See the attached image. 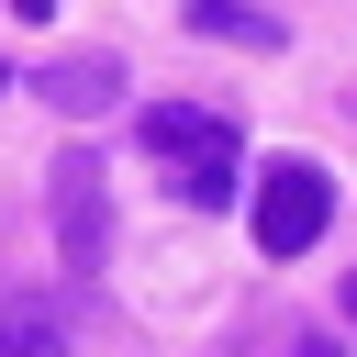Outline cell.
Returning a JSON list of instances; mask_svg holds the SVG:
<instances>
[{
  "label": "cell",
  "mask_w": 357,
  "mask_h": 357,
  "mask_svg": "<svg viewBox=\"0 0 357 357\" xmlns=\"http://www.w3.org/2000/svg\"><path fill=\"white\" fill-rule=\"evenodd\" d=\"M145 145L178 167L190 212H223V201H234V178H245V167H234V134H223L212 112H190V100H156V112H145Z\"/></svg>",
  "instance_id": "6da1fadb"
},
{
  "label": "cell",
  "mask_w": 357,
  "mask_h": 357,
  "mask_svg": "<svg viewBox=\"0 0 357 357\" xmlns=\"http://www.w3.org/2000/svg\"><path fill=\"white\" fill-rule=\"evenodd\" d=\"M324 223H335V178H324L312 156H268V190H257V245H268V257H301V245H324Z\"/></svg>",
  "instance_id": "7a4b0ae2"
},
{
  "label": "cell",
  "mask_w": 357,
  "mask_h": 357,
  "mask_svg": "<svg viewBox=\"0 0 357 357\" xmlns=\"http://www.w3.org/2000/svg\"><path fill=\"white\" fill-rule=\"evenodd\" d=\"M56 245H67V268H100V245H112V201H100L89 156H56Z\"/></svg>",
  "instance_id": "3957f363"
},
{
  "label": "cell",
  "mask_w": 357,
  "mask_h": 357,
  "mask_svg": "<svg viewBox=\"0 0 357 357\" xmlns=\"http://www.w3.org/2000/svg\"><path fill=\"white\" fill-rule=\"evenodd\" d=\"M33 100H56V112H112V100H123V56H56V67L33 78Z\"/></svg>",
  "instance_id": "277c9868"
},
{
  "label": "cell",
  "mask_w": 357,
  "mask_h": 357,
  "mask_svg": "<svg viewBox=\"0 0 357 357\" xmlns=\"http://www.w3.org/2000/svg\"><path fill=\"white\" fill-rule=\"evenodd\" d=\"M190 33H212V45H257V56H279V22H268V11H245V0H190Z\"/></svg>",
  "instance_id": "5b68a950"
},
{
  "label": "cell",
  "mask_w": 357,
  "mask_h": 357,
  "mask_svg": "<svg viewBox=\"0 0 357 357\" xmlns=\"http://www.w3.org/2000/svg\"><path fill=\"white\" fill-rule=\"evenodd\" d=\"M0 357H67V324L45 301H0Z\"/></svg>",
  "instance_id": "8992f818"
},
{
  "label": "cell",
  "mask_w": 357,
  "mask_h": 357,
  "mask_svg": "<svg viewBox=\"0 0 357 357\" xmlns=\"http://www.w3.org/2000/svg\"><path fill=\"white\" fill-rule=\"evenodd\" d=\"M11 11H22V22H45V11H56V0H11Z\"/></svg>",
  "instance_id": "52a82bcc"
},
{
  "label": "cell",
  "mask_w": 357,
  "mask_h": 357,
  "mask_svg": "<svg viewBox=\"0 0 357 357\" xmlns=\"http://www.w3.org/2000/svg\"><path fill=\"white\" fill-rule=\"evenodd\" d=\"M346 324H357V268H346Z\"/></svg>",
  "instance_id": "ba28073f"
},
{
  "label": "cell",
  "mask_w": 357,
  "mask_h": 357,
  "mask_svg": "<svg viewBox=\"0 0 357 357\" xmlns=\"http://www.w3.org/2000/svg\"><path fill=\"white\" fill-rule=\"evenodd\" d=\"M0 89H11V78H0Z\"/></svg>",
  "instance_id": "9c48e42d"
}]
</instances>
